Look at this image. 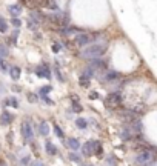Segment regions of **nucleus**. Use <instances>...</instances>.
Here are the masks:
<instances>
[{
  "label": "nucleus",
  "mask_w": 157,
  "mask_h": 166,
  "mask_svg": "<svg viewBox=\"0 0 157 166\" xmlns=\"http://www.w3.org/2000/svg\"><path fill=\"white\" fill-rule=\"evenodd\" d=\"M82 49H83L82 51V57L86 59V60H92V59L102 57L106 52L108 46L105 43H92V45H88V46H85Z\"/></svg>",
  "instance_id": "obj_1"
},
{
  "label": "nucleus",
  "mask_w": 157,
  "mask_h": 166,
  "mask_svg": "<svg viewBox=\"0 0 157 166\" xmlns=\"http://www.w3.org/2000/svg\"><path fill=\"white\" fill-rule=\"evenodd\" d=\"M122 102H123V97H122V92H120V91L108 94L106 98H105V105H106V108H110V109H117L119 106L122 105Z\"/></svg>",
  "instance_id": "obj_2"
},
{
  "label": "nucleus",
  "mask_w": 157,
  "mask_h": 166,
  "mask_svg": "<svg viewBox=\"0 0 157 166\" xmlns=\"http://www.w3.org/2000/svg\"><path fill=\"white\" fill-rule=\"evenodd\" d=\"M34 129H36V124H33L29 120H25L23 123L20 124V132H22V137L28 142V140H33L34 137Z\"/></svg>",
  "instance_id": "obj_3"
},
{
  "label": "nucleus",
  "mask_w": 157,
  "mask_h": 166,
  "mask_svg": "<svg viewBox=\"0 0 157 166\" xmlns=\"http://www.w3.org/2000/svg\"><path fill=\"white\" fill-rule=\"evenodd\" d=\"M34 72H36V76L40 77V79H51V69H49V66L46 65V63H42L39 66H36V69H34Z\"/></svg>",
  "instance_id": "obj_4"
},
{
  "label": "nucleus",
  "mask_w": 157,
  "mask_h": 166,
  "mask_svg": "<svg viewBox=\"0 0 157 166\" xmlns=\"http://www.w3.org/2000/svg\"><path fill=\"white\" fill-rule=\"evenodd\" d=\"M91 42H92L91 40V36H89V34H83V33L76 34V39H74V43L77 45L78 48H85V46H88Z\"/></svg>",
  "instance_id": "obj_5"
},
{
  "label": "nucleus",
  "mask_w": 157,
  "mask_h": 166,
  "mask_svg": "<svg viewBox=\"0 0 157 166\" xmlns=\"http://www.w3.org/2000/svg\"><path fill=\"white\" fill-rule=\"evenodd\" d=\"M120 79H122V74L119 71H114V69L106 71V74H105V82L108 83H117Z\"/></svg>",
  "instance_id": "obj_6"
},
{
  "label": "nucleus",
  "mask_w": 157,
  "mask_h": 166,
  "mask_svg": "<svg viewBox=\"0 0 157 166\" xmlns=\"http://www.w3.org/2000/svg\"><path fill=\"white\" fill-rule=\"evenodd\" d=\"M91 68H92L94 71H103V69L108 68V65H106L105 60H102L100 57H97V59H92V60H91Z\"/></svg>",
  "instance_id": "obj_7"
},
{
  "label": "nucleus",
  "mask_w": 157,
  "mask_h": 166,
  "mask_svg": "<svg viewBox=\"0 0 157 166\" xmlns=\"http://www.w3.org/2000/svg\"><path fill=\"white\" fill-rule=\"evenodd\" d=\"M16 119V116L14 114H11V112H8L6 109L0 114V124H3V126H8L9 123H12V120Z\"/></svg>",
  "instance_id": "obj_8"
},
{
  "label": "nucleus",
  "mask_w": 157,
  "mask_h": 166,
  "mask_svg": "<svg viewBox=\"0 0 157 166\" xmlns=\"http://www.w3.org/2000/svg\"><path fill=\"white\" fill-rule=\"evenodd\" d=\"M119 137L123 140V142H132L134 140V135H132V132L126 128V126H123L120 131H119Z\"/></svg>",
  "instance_id": "obj_9"
},
{
  "label": "nucleus",
  "mask_w": 157,
  "mask_h": 166,
  "mask_svg": "<svg viewBox=\"0 0 157 166\" xmlns=\"http://www.w3.org/2000/svg\"><path fill=\"white\" fill-rule=\"evenodd\" d=\"M8 72H9V76H11L12 80H19L20 76H22V69H20L19 66H9V68H8Z\"/></svg>",
  "instance_id": "obj_10"
},
{
  "label": "nucleus",
  "mask_w": 157,
  "mask_h": 166,
  "mask_svg": "<svg viewBox=\"0 0 157 166\" xmlns=\"http://www.w3.org/2000/svg\"><path fill=\"white\" fill-rule=\"evenodd\" d=\"M8 11H9V14H11L12 17H19V15L22 14V6L17 5V3H14V5H9V6H8Z\"/></svg>",
  "instance_id": "obj_11"
},
{
  "label": "nucleus",
  "mask_w": 157,
  "mask_h": 166,
  "mask_svg": "<svg viewBox=\"0 0 157 166\" xmlns=\"http://www.w3.org/2000/svg\"><path fill=\"white\" fill-rule=\"evenodd\" d=\"M91 146H92V155H102V152H103V148H102L100 142L91 140Z\"/></svg>",
  "instance_id": "obj_12"
},
{
  "label": "nucleus",
  "mask_w": 157,
  "mask_h": 166,
  "mask_svg": "<svg viewBox=\"0 0 157 166\" xmlns=\"http://www.w3.org/2000/svg\"><path fill=\"white\" fill-rule=\"evenodd\" d=\"M37 131H39V134L40 135H48L49 134V126H48V122L46 120H42L39 123V128H37Z\"/></svg>",
  "instance_id": "obj_13"
},
{
  "label": "nucleus",
  "mask_w": 157,
  "mask_h": 166,
  "mask_svg": "<svg viewBox=\"0 0 157 166\" xmlns=\"http://www.w3.org/2000/svg\"><path fill=\"white\" fill-rule=\"evenodd\" d=\"M66 143H68V148H70V149H73V151H77V149H80V142H78L76 137H70Z\"/></svg>",
  "instance_id": "obj_14"
},
{
  "label": "nucleus",
  "mask_w": 157,
  "mask_h": 166,
  "mask_svg": "<svg viewBox=\"0 0 157 166\" xmlns=\"http://www.w3.org/2000/svg\"><path fill=\"white\" fill-rule=\"evenodd\" d=\"M45 151H46V154H49V155H57V154H59L57 148H56L51 142H46V143H45Z\"/></svg>",
  "instance_id": "obj_15"
},
{
  "label": "nucleus",
  "mask_w": 157,
  "mask_h": 166,
  "mask_svg": "<svg viewBox=\"0 0 157 166\" xmlns=\"http://www.w3.org/2000/svg\"><path fill=\"white\" fill-rule=\"evenodd\" d=\"M82 154H83L85 157H91V155H92V146H91V140H89V142H86V143L82 146Z\"/></svg>",
  "instance_id": "obj_16"
},
{
  "label": "nucleus",
  "mask_w": 157,
  "mask_h": 166,
  "mask_svg": "<svg viewBox=\"0 0 157 166\" xmlns=\"http://www.w3.org/2000/svg\"><path fill=\"white\" fill-rule=\"evenodd\" d=\"M8 105H11L12 108H19V102H17L16 97H8V98L3 102V106H8Z\"/></svg>",
  "instance_id": "obj_17"
},
{
  "label": "nucleus",
  "mask_w": 157,
  "mask_h": 166,
  "mask_svg": "<svg viewBox=\"0 0 157 166\" xmlns=\"http://www.w3.org/2000/svg\"><path fill=\"white\" fill-rule=\"evenodd\" d=\"M17 37H19V28H16V29L11 33V37L8 39V45H16V43H17Z\"/></svg>",
  "instance_id": "obj_18"
},
{
  "label": "nucleus",
  "mask_w": 157,
  "mask_h": 166,
  "mask_svg": "<svg viewBox=\"0 0 157 166\" xmlns=\"http://www.w3.org/2000/svg\"><path fill=\"white\" fill-rule=\"evenodd\" d=\"M76 126H77L78 129H86L88 128V120L78 117V119H76Z\"/></svg>",
  "instance_id": "obj_19"
},
{
  "label": "nucleus",
  "mask_w": 157,
  "mask_h": 166,
  "mask_svg": "<svg viewBox=\"0 0 157 166\" xmlns=\"http://www.w3.org/2000/svg\"><path fill=\"white\" fill-rule=\"evenodd\" d=\"M105 163H106V166H117V160L114 155H108L105 159Z\"/></svg>",
  "instance_id": "obj_20"
},
{
  "label": "nucleus",
  "mask_w": 157,
  "mask_h": 166,
  "mask_svg": "<svg viewBox=\"0 0 157 166\" xmlns=\"http://www.w3.org/2000/svg\"><path fill=\"white\" fill-rule=\"evenodd\" d=\"M89 82H91V79H88V77L82 76V77H80V80H78V85H80V86H83V88H88V86L91 85Z\"/></svg>",
  "instance_id": "obj_21"
},
{
  "label": "nucleus",
  "mask_w": 157,
  "mask_h": 166,
  "mask_svg": "<svg viewBox=\"0 0 157 166\" xmlns=\"http://www.w3.org/2000/svg\"><path fill=\"white\" fill-rule=\"evenodd\" d=\"M51 91H52V86H49V85H48V86H43V88H40V89H39V94H40V95H48Z\"/></svg>",
  "instance_id": "obj_22"
},
{
  "label": "nucleus",
  "mask_w": 157,
  "mask_h": 166,
  "mask_svg": "<svg viewBox=\"0 0 157 166\" xmlns=\"http://www.w3.org/2000/svg\"><path fill=\"white\" fill-rule=\"evenodd\" d=\"M54 134H56L59 138H63V137H65V134H63V131H62V128H60L59 124H54Z\"/></svg>",
  "instance_id": "obj_23"
},
{
  "label": "nucleus",
  "mask_w": 157,
  "mask_h": 166,
  "mask_svg": "<svg viewBox=\"0 0 157 166\" xmlns=\"http://www.w3.org/2000/svg\"><path fill=\"white\" fill-rule=\"evenodd\" d=\"M8 63H6V60L3 59V57H0V71L2 72H8Z\"/></svg>",
  "instance_id": "obj_24"
},
{
  "label": "nucleus",
  "mask_w": 157,
  "mask_h": 166,
  "mask_svg": "<svg viewBox=\"0 0 157 166\" xmlns=\"http://www.w3.org/2000/svg\"><path fill=\"white\" fill-rule=\"evenodd\" d=\"M71 108H73V109H71V112H82V109H83V108H82V105H80L78 102H73Z\"/></svg>",
  "instance_id": "obj_25"
},
{
  "label": "nucleus",
  "mask_w": 157,
  "mask_h": 166,
  "mask_svg": "<svg viewBox=\"0 0 157 166\" xmlns=\"http://www.w3.org/2000/svg\"><path fill=\"white\" fill-rule=\"evenodd\" d=\"M6 31H8V25H6L5 19L0 15V33H6Z\"/></svg>",
  "instance_id": "obj_26"
},
{
  "label": "nucleus",
  "mask_w": 157,
  "mask_h": 166,
  "mask_svg": "<svg viewBox=\"0 0 157 166\" xmlns=\"http://www.w3.org/2000/svg\"><path fill=\"white\" fill-rule=\"evenodd\" d=\"M11 25L16 26V28H20V26H22V20H20L19 17H12V19H11Z\"/></svg>",
  "instance_id": "obj_27"
},
{
  "label": "nucleus",
  "mask_w": 157,
  "mask_h": 166,
  "mask_svg": "<svg viewBox=\"0 0 157 166\" xmlns=\"http://www.w3.org/2000/svg\"><path fill=\"white\" fill-rule=\"evenodd\" d=\"M70 160H73V162H76V163H82L80 155H77L76 152H70Z\"/></svg>",
  "instance_id": "obj_28"
},
{
  "label": "nucleus",
  "mask_w": 157,
  "mask_h": 166,
  "mask_svg": "<svg viewBox=\"0 0 157 166\" xmlns=\"http://www.w3.org/2000/svg\"><path fill=\"white\" fill-rule=\"evenodd\" d=\"M8 55V49H6V46L5 45H0V57H6Z\"/></svg>",
  "instance_id": "obj_29"
},
{
  "label": "nucleus",
  "mask_w": 157,
  "mask_h": 166,
  "mask_svg": "<svg viewBox=\"0 0 157 166\" xmlns=\"http://www.w3.org/2000/svg\"><path fill=\"white\" fill-rule=\"evenodd\" d=\"M28 100H29L31 103H36V102L39 100V97H37V94H28Z\"/></svg>",
  "instance_id": "obj_30"
},
{
  "label": "nucleus",
  "mask_w": 157,
  "mask_h": 166,
  "mask_svg": "<svg viewBox=\"0 0 157 166\" xmlns=\"http://www.w3.org/2000/svg\"><path fill=\"white\" fill-rule=\"evenodd\" d=\"M40 98H42L45 103H48V105H54V102H52V100H51L48 95H40Z\"/></svg>",
  "instance_id": "obj_31"
},
{
  "label": "nucleus",
  "mask_w": 157,
  "mask_h": 166,
  "mask_svg": "<svg viewBox=\"0 0 157 166\" xmlns=\"http://www.w3.org/2000/svg\"><path fill=\"white\" fill-rule=\"evenodd\" d=\"M29 163H31V157H29V155H25V157L22 159V165L26 166V165H29Z\"/></svg>",
  "instance_id": "obj_32"
},
{
  "label": "nucleus",
  "mask_w": 157,
  "mask_h": 166,
  "mask_svg": "<svg viewBox=\"0 0 157 166\" xmlns=\"http://www.w3.org/2000/svg\"><path fill=\"white\" fill-rule=\"evenodd\" d=\"M54 71H56V77H57V79H59L60 82H63V76H62V72H60V69H59V68H56Z\"/></svg>",
  "instance_id": "obj_33"
},
{
  "label": "nucleus",
  "mask_w": 157,
  "mask_h": 166,
  "mask_svg": "<svg viewBox=\"0 0 157 166\" xmlns=\"http://www.w3.org/2000/svg\"><path fill=\"white\" fill-rule=\"evenodd\" d=\"M60 49H62V45H60V43H54V45H52V51H54V52H59Z\"/></svg>",
  "instance_id": "obj_34"
},
{
  "label": "nucleus",
  "mask_w": 157,
  "mask_h": 166,
  "mask_svg": "<svg viewBox=\"0 0 157 166\" xmlns=\"http://www.w3.org/2000/svg\"><path fill=\"white\" fill-rule=\"evenodd\" d=\"M89 98H91V100H94V98L97 100V98H99V92H91V94H89Z\"/></svg>",
  "instance_id": "obj_35"
},
{
  "label": "nucleus",
  "mask_w": 157,
  "mask_h": 166,
  "mask_svg": "<svg viewBox=\"0 0 157 166\" xmlns=\"http://www.w3.org/2000/svg\"><path fill=\"white\" fill-rule=\"evenodd\" d=\"M31 166H45V165H43L42 162H39V160H36V162H33V163H31Z\"/></svg>",
  "instance_id": "obj_36"
},
{
  "label": "nucleus",
  "mask_w": 157,
  "mask_h": 166,
  "mask_svg": "<svg viewBox=\"0 0 157 166\" xmlns=\"http://www.w3.org/2000/svg\"><path fill=\"white\" fill-rule=\"evenodd\" d=\"M12 91H16V92H20V91H22V88H20V86H16V85H14V86H12Z\"/></svg>",
  "instance_id": "obj_37"
},
{
  "label": "nucleus",
  "mask_w": 157,
  "mask_h": 166,
  "mask_svg": "<svg viewBox=\"0 0 157 166\" xmlns=\"http://www.w3.org/2000/svg\"><path fill=\"white\" fill-rule=\"evenodd\" d=\"M80 166H94V165H89V163H80Z\"/></svg>",
  "instance_id": "obj_38"
},
{
  "label": "nucleus",
  "mask_w": 157,
  "mask_h": 166,
  "mask_svg": "<svg viewBox=\"0 0 157 166\" xmlns=\"http://www.w3.org/2000/svg\"><path fill=\"white\" fill-rule=\"evenodd\" d=\"M0 166H8V165H6L5 162H0Z\"/></svg>",
  "instance_id": "obj_39"
}]
</instances>
